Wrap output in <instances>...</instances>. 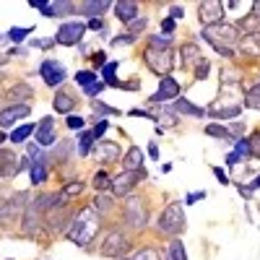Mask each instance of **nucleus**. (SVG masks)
Instances as JSON below:
<instances>
[{"instance_id":"nucleus-32","label":"nucleus","mask_w":260,"mask_h":260,"mask_svg":"<svg viewBox=\"0 0 260 260\" xmlns=\"http://www.w3.org/2000/svg\"><path fill=\"white\" fill-rule=\"evenodd\" d=\"M245 102H247V107H250V110H260V81H257V83L252 86V89L247 91Z\"/></svg>"},{"instance_id":"nucleus-19","label":"nucleus","mask_w":260,"mask_h":260,"mask_svg":"<svg viewBox=\"0 0 260 260\" xmlns=\"http://www.w3.org/2000/svg\"><path fill=\"white\" fill-rule=\"evenodd\" d=\"M29 172H31V185H39V182H45V180H47V156H42V159L31 161Z\"/></svg>"},{"instance_id":"nucleus-44","label":"nucleus","mask_w":260,"mask_h":260,"mask_svg":"<svg viewBox=\"0 0 260 260\" xmlns=\"http://www.w3.org/2000/svg\"><path fill=\"white\" fill-rule=\"evenodd\" d=\"M99 91H104V81H96V83H91V86H86V89H83L86 96H96Z\"/></svg>"},{"instance_id":"nucleus-25","label":"nucleus","mask_w":260,"mask_h":260,"mask_svg":"<svg viewBox=\"0 0 260 260\" xmlns=\"http://www.w3.org/2000/svg\"><path fill=\"white\" fill-rule=\"evenodd\" d=\"M94 190H99V192H107V190H112V177L107 175L104 169H99L96 175H94Z\"/></svg>"},{"instance_id":"nucleus-15","label":"nucleus","mask_w":260,"mask_h":260,"mask_svg":"<svg viewBox=\"0 0 260 260\" xmlns=\"http://www.w3.org/2000/svg\"><path fill=\"white\" fill-rule=\"evenodd\" d=\"M52 107H55V112H62V115H71L76 110V96L71 91H57L55 99H52Z\"/></svg>"},{"instance_id":"nucleus-45","label":"nucleus","mask_w":260,"mask_h":260,"mask_svg":"<svg viewBox=\"0 0 260 260\" xmlns=\"http://www.w3.org/2000/svg\"><path fill=\"white\" fill-rule=\"evenodd\" d=\"M107 127H110V122H107V120H99V122H96V127L91 130V136H94V141H96V138H102V136L107 133Z\"/></svg>"},{"instance_id":"nucleus-6","label":"nucleus","mask_w":260,"mask_h":260,"mask_svg":"<svg viewBox=\"0 0 260 260\" xmlns=\"http://www.w3.org/2000/svg\"><path fill=\"white\" fill-rule=\"evenodd\" d=\"M125 221L133 226V229H143L146 221H148V211L143 208V201L138 195H130L125 201Z\"/></svg>"},{"instance_id":"nucleus-31","label":"nucleus","mask_w":260,"mask_h":260,"mask_svg":"<svg viewBox=\"0 0 260 260\" xmlns=\"http://www.w3.org/2000/svg\"><path fill=\"white\" fill-rule=\"evenodd\" d=\"M99 78H96V73L94 71H78L76 73V83L81 86V89H86V86H91V83H96Z\"/></svg>"},{"instance_id":"nucleus-46","label":"nucleus","mask_w":260,"mask_h":260,"mask_svg":"<svg viewBox=\"0 0 260 260\" xmlns=\"http://www.w3.org/2000/svg\"><path fill=\"white\" fill-rule=\"evenodd\" d=\"M91 107H94V110H96L99 115H120L117 110H112V107H104L102 102H91Z\"/></svg>"},{"instance_id":"nucleus-35","label":"nucleus","mask_w":260,"mask_h":260,"mask_svg":"<svg viewBox=\"0 0 260 260\" xmlns=\"http://www.w3.org/2000/svg\"><path fill=\"white\" fill-rule=\"evenodd\" d=\"M148 42H151L148 50H169L172 47V39L169 37H151Z\"/></svg>"},{"instance_id":"nucleus-8","label":"nucleus","mask_w":260,"mask_h":260,"mask_svg":"<svg viewBox=\"0 0 260 260\" xmlns=\"http://www.w3.org/2000/svg\"><path fill=\"white\" fill-rule=\"evenodd\" d=\"M127 237H125V232H120V229H112L110 234L104 237V242H102V255L104 257H120L125 250H127Z\"/></svg>"},{"instance_id":"nucleus-4","label":"nucleus","mask_w":260,"mask_h":260,"mask_svg":"<svg viewBox=\"0 0 260 260\" xmlns=\"http://www.w3.org/2000/svg\"><path fill=\"white\" fill-rule=\"evenodd\" d=\"M83 31H86L83 21H62L60 29H57V34H55V45L73 47V45H78V42H81Z\"/></svg>"},{"instance_id":"nucleus-60","label":"nucleus","mask_w":260,"mask_h":260,"mask_svg":"<svg viewBox=\"0 0 260 260\" xmlns=\"http://www.w3.org/2000/svg\"><path fill=\"white\" fill-rule=\"evenodd\" d=\"M6 198H0V221H6Z\"/></svg>"},{"instance_id":"nucleus-55","label":"nucleus","mask_w":260,"mask_h":260,"mask_svg":"<svg viewBox=\"0 0 260 260\" xmlns=\"http://www.w3.org/2000/svg\"><path fill=\"white\" fill-rule=\"evenodd\" d=\"M213 175H216V180H219L221 185H226V182H229V177L224 175V169H219V167H213Z\"/></svg>"},{"instance_id":"nucleus-26","label":"nucleus","mask_w":260,"mask_h":260,"mask_svg":"<svg viewBox=\"0 0 260 260\" xmlns=\"http://www.w3.org/2000/svg\"><path fill=\"white\" fill-rule=\"evenodd\" d=\"M112 208H115V201L110 198V195L99 192V195H96V201H94V211H96V213H110Z\"/></svg>"},{"instance_id":"nucleus-59","label":"nucleus","mask_w":260,"mask_h":260,"mask_svg":"<svg viewBox=\"0 0 260 260\" xmlns=\"http://www.w3.org/2000/svg\"><path fill=\"white\" fill-rule=\"evenodd\" d=\"M240 159H242V156H237L234 151H232V154H226V164H229V167H232V164H237V161H240Z\"/></svg>"},{"instance_id":"nucleus-27","label":"nucleus","mask_w":260,"mask_h":260,"mask_svg":"<svg viewBox=\"0 0 260 260\" xmlns=\"http://www.w3.org/2000/svg\"><path fill=\"white\" fill-rule=\"evenodd\" d=\"M242 107L240 104H229V107H211V115L213 117H237Z\"/></svg>"},{"instance_id":"nucleus-12","label":"nucleus","mask_w":260,"mask_h":260,"mask_svg":"<svg viewBox=\"0 0 260 260\" xmlns=\"http://www.w3.org/2000/svg\"><path fill=\"white\" fill-rule=\"evenodd\" d=\"M34 136H37V146H52L55 143V120L52 117H45L42 122H37V130H34Z\"/></svg>"},{"instance_id":"nucleus-63","label":"nucleus","mask_w":260,"mask_h":260,"mask_svg":"<svg viewBox=\"0 0 260 260\" xmlns=\"http://www.w3.org/2000/svg\"><path fill=\"white\" fill-rule=\"evenodd\" d=\"M0 65H6V57H0Z\"/></svg>"},{"instance_id":"nucleus-29","label":"nucleus","mask_w":260,"mask_h":260,"mask_svg":"<svg viewBox=\"0 0 260 260\" xmlns=\"http://www.w3.org/2000/svg\"><path fill=\"white\" fill-rule=\"evenodd\" d=\"M34 130H37V125H21V127H16L13 133H11V141H13V143H24V141L34 133Z\"/></svg>"},{"instance_id":"nucleus-33","label":"nucleus","mask_w":260,"mask_h":260,"mask_svg":"<svg viewBox=\"0 0 260 260\" xmlns=\"http://www.w3.org/2000/svg\"><path fill=\"white\" fill-rule=\"evenodd\" d=\"M169 257H172V260H187V252H185V247H182L180 240H172V245H169Z\"/></svg>"},{"instance_id":"nucleus-48","label":"nucleus","mask_w":260,"mask_h":260,"mask_svg":"<svg viewBox=\"0 0 260 260\" xmlns=\"http://www.w3.org/2000/svg\"><path fill=\"white\" fill-rule=\"evenodd\" d=\"M115 47H122V45H133V34H120V37H115V42H112Z\"/></svg>"},{"instance_id":"nucleus-51","label":"nucleus","mask_w":260,"mask_h":260,"mask_svg":"<svg viewBox=\"0 0 260 260\" xmlns=\"http://www.w3.org/2000/svg\"><path fill=\"white\" fill-rule=\"evenodd\" d=\"M81 190H83V185H81V182H71V185H68V187H65L62 192H65V195H78Z\"/></svg>"},{"instance_id":"nucleus-62","label":"nucleus","mask_w":260,"mask_h":260,"mask_svg":"<svg viewBox=\"0 0 260 260\" xmlns=\"http://www.w3.org/2000/svg\"><path fill=\"white\" fill-rule=\"evenodd\" d=\"M169 13H172V16H175V18H182V8H180V6H175V8H172Z\"/></svg>"},{"instance_id":"nucleus-57","label":"nucleus","mask_w":260,"mask_h":260,"mask_svg":"<svg viewBox=\"0 0 260 260\" xmlns=\"http://www.w3.org/2000/svg\"><path fill=\"white\" fill-rule=\"evenodd\" d=\"M148 156H151V159H159V148H156V143H148Z\"/></svg>"},{"instance_id":"nucleus-36","label":"nucleus","mask_w":260,"mask_h":260,"mask_svg":"<svg viewBox=\"0 0 260 260\" xmlns=\"http://www.w3.org/2000/svg\"><path fill=\"white\" fill-rule=\"evenodd\" d=\"M206 136H211V138H229L226 127H224V125H216V122L206 125Z\"/></svg>"},{"instance_id":"nucleus-30","label":"nucleus","mask_w":260,"mask_h":260,"mask_svg":"<svg viewBox=\"0 0 260 260\" xmlns=\"http://www.w3.org/2000/svg\"><path fill=\"white\" fill-rule=\"evenodd\" d=\"M182 57H185V62H190V65H198L203 57H201V50L195 47V45H185L182 47Z\"/></svg>"},{"instance_id":"nucleus-16","label":"nucleus","mask_w":260,"mask_h":260,"mask_svg":"<svg viewBox=\"0 0 260 260\" xmlns=\"http://www.w3.org/2000/svg\"><path fill=\"white\" fill-rule=\"evenodd\" d=\"M115 13H117V18L122 21V24H130V21L138 18V6L130 3V0H120V3L115 6Z\"/></svg>"},{"instance_id":"nucleus-37","label":"nucleus","mask_w":260,"mask_h":260,"mask_svg":"<svg viewBox=\"0 0 260 260\" xmlns=\"http://www.w3.org/2000/svg\"><path fill=\"white\" fill-rule=\"evenodd\" d=\"M71 154V141H62L57 148H55V161H62V159H68Z\"/></svg>"},{"instance_id":"nucleus-42","label":"nucleus","mask_w":260,"mask_h":260,"mask_svg":"<svg viewBox=\"0 0 260 260\" xmlns=\"http://www.w3.org/2000/svg\"><path fill=\"white\" fill-rule=\"evenodd\" d=\"M86 29H94V31H102V34H107V24H104V18H91L89 24H86Z\"/></svg>"},{"instance_id":"nucleus-49","label":"nucleus","mask_w":260,"mask_h":260,"mask_svg":"<svg viewBox=\"0 0 260 260\" xmlns=\"http://www.w3.org/2000/svg\"><path fill=\"white\" fill-rule=\"evenodd\" d=\"M146 24H148V21H146V18H136V21H130V34H133V37H136V31H141V29H143Z\"/></svg>"},{"instance_id":"nucleus-54","label":"nucleus","mask_w":260,"mask_h":260,"mask_svg":"<svg viewBox=\"0 0 260 260\" xmlns=\"http://www.w3.org/2000/svg\"><path fill=\"white\" fill-rule=\"evenodd\" d=\"M161 31L169 37L172 31H175V21H172V18H164V21H161Z\"/></svg>"},{"instance_id":"nucleus-5","label":"nucleus","mask_w":260,"mask_h":260,"mask_svg":"<svg viewBox=\"0 0 260 260\" xmlns=\"http://www.w3.org/2000/svg\"><path fill=\"white\" fill-rule=\"evenodd\" d=\"M39 76L42 81H45V86H50V89H57L60 83H65V76H68V71H65V65L57 62V60H42L39 62Z\"/></svg>"},{"instance_id":"nucleus-10","label":"nucleus","mask_w":260,"mask_h":260,"mask_svg":"<svg viewBox=\"0 0 260 260\" xmlns=\"http://www.w3.org/2000/svg\"><path fill=\"white\" fill-rule=\"evenodd\" d=\"M198 18L203 26H213V24H221L224 21V6L216 3V0H208V3L198 6Z\"/></svg>"},{"instance_id":"nucleus-24","label":"nucleus","mask_w":260,"mask_h":260,"mask_svg":"<svg viewBox=\"0 0 260 260\" xmlns=\"http://www.w3.org/2000/svg\"><path fill=\"white\" fill-rule=\"evenodd\" d=\"M94 136H91V130H81V141H78V154L81 156H89L91 151H94Z\"/></svg>"},{"instance_id":"nucleus-22","label":"nucleus","mask_w":260,"mask_h":260,"mask_svg":"<svg viewBox=\"0 0 260 260\" xmlns=\"http://www.w3.org/2000/svg\"><path fill=\"white\" fill-rule=\"evenodd\" d=\"M96 154H99L102 161H115V159L120 156V146H117V143H99Z\"/></svg>"},{"instance_id":"nucleus-43","label":"nucleus","mask_w":260,"mask_h":260,"mask_svg":"<svg viewBox=\"0 0 260 260\" xmlns=\"http://www.w3.org/2000/svg\"><path fill=\"white\" fill-rule=\"evenodd\" d=\"M65 125H68L71 130H83V117H76V115H68V120H65Z\"/></svg>"},{"instance_id":"nucleus-17","label":"nucleus","mask_w":260,"mask_h":260,"mask_svg":"<svg viewBox=\"0 0 260 260\" xmlns=\"http://www.w3.org/2000/svg\"><path fill=\"white\" fill-rule=\"evenodd\" d=\"M107 8H110V0H89V3H83L78 11L83 16H91V18H102L107 13Z\"/></svg>"},{"instance_id":"nucleus-38","label":"nucleus","mask_w":260,"mask_h":260,"mask_svg":"<svg viewBox=\"0 0 260 260\" xmlns=\"http://www.w3.org/2000/svg\"><path fill=\"white\" fill-rule=\"evenodd\" d=\"M29 45H31L34 50H50V47H55V39H50V37H42V39L29 42Z\"/></svg>"},{"instance_id":"nucleus-40","label":"nucleus","mask_w":260,"mask_h":260,"mask_svg":"<svg viewBox=\"0 0 260 260\" xmlns=\"http://www.w3.org/2000/svg\"><path fill=\"white\" fill-rule=\"evenodd\" d=\"M133 260H159V252H156V250H151V247H143Z\"/></svg>"},{"instance_id":"nucleus-3","label":"nucleus","mask_w":260,"mask_h":260,"mask_svg":"<svg viewBox=\"0 0 260 260\" xmlns=\"http://www.w3.org/2000/svg\"><path fill=\"white\" fill-rule=\"evenodd\" d=\"M159 229L164 234H180L185 232V208L180 203H169L159 216Z\"/></svg>"},{"instance_id":"nucleus-2","label":"nucleus","mask_w":260,"mask_h":260,"mask_svg":"<svg viewBox=\"0 0 260 260\" xmlns=\"http://www.w3.org/2000/svg\"><path fill=\"white\" fill-rule=\"evenodd\" d=\"M203 37L211 42V45L216 47V52H221V55H232V47L240 42V29H237L234 24H213V26H206L203 29Z\"/></svg>"},{"instance_id":"nucleus-56","label":"nucleus","mask_w":260,"mask_h":260,"mask_svg":"<svg viewBox=\"0 0 260 260\" xmlns=\"http://www.w3.org/2000/svg\"><path fill=\"white\" fill-rule=\"evenodd\" d=\"M94 65H96V68L107 65V55H104V52H96V55H94Z\"/></svg>"},{"instance_id":"nucleus-23","label":"nucleus","mask_w":260,"mask_h":260,"mask_svg":"<svg viewBox=\"0 0 260 260\" xmlns=\"http://www.w3.org/2000/svg\"><path fill=\"white\" fill-rule=\"evenodd\" d=\"M175 110H177V112H182V115H190V117H203V115H206V112L201 110V107H195L190 99H177Z\"/></svg>"},{"instance_id":"nucleus-21","label":"nucleus","mask_w":260,"mask_h":260,"mask_svg":"<svg viewBox=\"0 0 260 260\" xmlns=\"http://www.w3.org/2000/svg\"><path fill=\"white\" fill-rule=\"evenodd\" d=\"M141 167H143V151L138 146H133V148L127 151V156H125V169L127 172H136Z\"/></svg>"},{"instance_id":"nucleus-61","label":"nucleus","mask_w":260,"mask_h":260,"mask_svg":"<svg viewBox=\"0 0 260 260\" xmlns=\"http://www.w3.org/2000/svg\"><path fill=\"white\" fill-rule=\"evenodd\" d=\"M257 187H260V175H257V177L250 182V190H247V192H252V190H257Z\"/></svg>"},{"instance_id":"nucleus-1","label":"nucleus","mask_w":260,"mask_h":260,"mask_svg":"<svg viewBox=\"0 0 260 260\" xmlns=\"http://www.w3.org/2000/svg\"><path fill=\"white\" fill-rule=\"evenodd\" d=\"M99 232V213L91 211V208H86L76 216V221H71V229H68V240H73L78 247H86L91 240H94V234Z\"/></svg>"},{"instance_id":"nucleus-13","label":"nucleus","mask_w":260,"mask_h":260,"mask_svg":"<svg viewBox=\"0 0 260 260\" xmlns=\"http://www.w3.org/2000/svg\"><path fill=\"white\" fill-rule=\"evenodd\" d=\"M177 96H180V83L172 76H167V78H161L159 91L151 96V102H164V99H177Z\"/></svg>"},{"instance_id":"nucleus-9","label":"nucleus","mask_w":260,"mask_h":260,"mask_svg":"<svg viewBox=\"0 0 260 260\" xmlns=\"http://www.w3.org/2000/svg\"><path fill=\"white\" fill-rule=\"evenodd\" d=\"M146 177V172L143 169H136V172H122V175H117V177H112V192L115 195H127L130 190H133L141 180Z\"/></svg>"},{"instance_id":"nucleus-34","label":"nucleus","mask_w":260,"mask_h":260,"mask_svg":"<svg viewBox=\"0 0 260 260\" xmlns=\"http://www.w3.org/2000/svg\"><path fill=\"white\" fill-rule=\"evenodd\" d=\"M29 34H31V29H29V26H26V29H18V26H13V29L6 34V37H8L11 42H16V45H21V42H24Z\"/></svg>"},{"instance_id":"nucleus-28","label":"nucleus","mask_w":260,"mask_h":260,"mask_svg":"<svg viewBox=\"0 0 260 260\" xmlns=\"http://www.w3.org/2000/svg\"><path fill=\"white\" fill-rule=\"evenodd\" d=\"M115 71H117V60H112V62H107L104 65V86H117V89H120V81L115 78Z\"/></svg>"},{"instance_id":"nucleus-11","label":"nucleus","mask_w":260,"mask_h":260,"mask_svg":"<svg viewBox=\"0 0 260 260\" xmlns=\"http://www.w3.org/2000/svg\"><path fill=\"white\" fill-rule=\"evenodd\" d=\"M29 112H31V104H11L6 110H0V130L16 125L21 117H29Z\"/></svg>"},{"instance_id":"nucleus-58","label":"nucleus","mask_w":260,"mask_h":260,"mask_svg":"<svg viewBox=\"0 0 260 260\" xmlns=\"http://www.w3.org/2000/svg\"><path fill=\"white\" fill-rule=\"evenodd\" d=\"M130 115H133V117H151L148 110H130Z\"/></svg>"},{"instance_id":"nucleus-41","label":"nucleus","mask_w":260,"mask_h":260,"mask_svg":"<svg viewBox=\"0 0 260 260\" xmlns=\"http://www.w3.org/2000/svg\"><path fill=\"white\" fill-rule=\"evenodd\" d=\"M208 73H211V65H208L206 60H201V62H198V68H195V78H198V81H203Z\"/></svg>"},{"instance_id":"nucleus-53","label":"nucleus","mask_w":260,"mask_h":260,"mask_svg":"<svg viewBox=\"0 0 260 260\" xmlns=\"http://www.w3.org/2000/svg\"><path fill=\"white\" fill-rule=\"evenodd\" d=\"M159 122H161V125H167V127H175V125H177V117H175V115H161V117H159Z\"/></svg>"},{"instance_id":"nucleus-7","label":"nucleus","mask_w":260,"mask_h":260,"mask_svg":"<svg viewBox=\"0 0 260 260\" xmlns=\"http://www.w3.org/2000/svg\"><path fill=\"white\" fill-rule=\"evenodd\" d=\"M143 60L148 62V68L161 78H167L169 71H172V52L169 50H146Z\"/></svg>"},{"instance_id":"nucleus-18","label":"nucleus","mask_w":260,"mask_h":260,"mask_svg":"<svg viewBox=\"0 0 260 260\" xmlns=\"http://www.w3.org/2000/svg\"><path fill=\"white\" fill-rule=\"evenodd\" d=\"M31 86L29 83H16V86H11V89L6 91V99H11V102H21V99H31ZM21 104H26V102H21Z\"/></svg>"},{"instance_id":"nucleus-39","label":"nucleus","mask_w":260,"mask_h":260,"mask_svg":"<svg viewBox=\"0 0 260 260\" xmlns=\"http://www.w3.org/2000/svg\"><path fill=\"white\" fill-rule=\"evenodd\" d=\"M247 146H250V156H260V133H252Z\"/></svg>"},{"instance_id":"nucleus-20","label":"nucleus","mask_w":260,"mask_h":260,"mask_svg":"<svg viewBox=\"0 0 260 260\" xmlns=\"http://www.w3.org/2000/svg\"><path fill=\"white\" fill-rule=\"evenodd\" d=\"M240 47H242L245 55H260V31L247 34V37L240 42Z\"/></svg>"},{"instance_id":"nucleus-52","label":"nucleus","mask_w":260,"mask_h":260,"mask_svg":"<svg viewBox=\"0 0 260 260\" xmlns=\"http://www.w3.org/2000/svg\"><path fill=\"white\" fill-rule=\"evenodd\" d=\"M203 198H206V192L201 190V192H192V195H187L185 203H187V206H192V203H198V201H203Z\"/></svg>"},{"instance_id":"nucleus-50","label":"nucleus","mask_w":260,"mask_h":260,"mask_svg":"<svg viewBox=\"0 0 260 260\" xmlns=\"http://www.w3.org/2000/svg\"><path fill=\"white\" fill-rule=\"evenodd\" d=\"M242 130H245V127H242V122H234L232 127L226 125V133H229V138H237V136H242Z\"/></svg>"},{"instance_id":"nucleus-14","label":"nucleus","mask_w":260,"mask_h":260,"mask_svg":"<svg viewBox=\"0 0 260 260\" xmlns=\"http://www.w3.org/2000/svg\"><path fill=\"white\" fill-rule=\"evenodd\" d=\"M18 175V156L8 148H0V177Z\"/></svg>"},{"instance_id":"nucleus-47","label":"nucleus","mask_w":260,"mask_h":260,"mask_svg":"<svg viewBox=\"0 0 260 260\" xmlns=\"http://www.w3.org/2000/svg\"><path fill=\"white\" fill-rule=\"evenodd\" d=\"M234 154H237V156H250V146H247V141H237Z\"/></svg>"}]
</instances>
